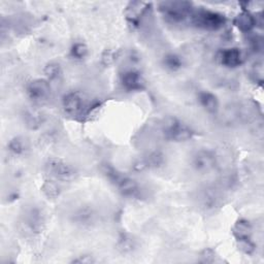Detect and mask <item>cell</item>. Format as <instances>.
<instances>
[{"mask_svg":"<svg viewBox=\"0 0 264 264\" xmlns=\"http://www.w3.org/2000/svg\"><path fill=\"white\" fill-rule=\"evenodd\" d=\"M192 5L187 2H163L159 4V11L170 23L179 24L191 18L193 13Z\"/></svg>","mask_w":264,"mask_h":264,"instance_id":"obj_1","label":"cell"},{"mask_svg":"<svg viewBox=\"0 0 264 264\" xmlns=\"http://www.w3.org/2000/svg\"><path fill=\"white\" fill-rule=\"evenodd\" d=\"M239 243V248L241 251H243L245 254H252L255 250L254 244L250 241L249 237L246 239H240L237 240Z\"/></svg>","mask_w":264,"mask_h":264,"instance_id":"obj_22","label":"cell"},{"mask_svg":"<svg viewBox=\"0 0 264 264\" xmlns=\"http://www.w3.org/2000/svg\"><path fill=\"white\" fill-rule=\"evenodd\" d=\"M62 103L65 113L70 116H77L82 114L86 107L83 96L77 92H71L65 95Z\"/></svg>","mask_w":264,"mask_h":264,"instance_id":"obj_8","label":"cell"},{"mask_svg":"<svg viewBox=\"0 0 264 264\" xmlns=\"http://www.w3.org/2000/svg\"><path fill=\"white\" fill-rule=\"evenodd\" d=\"M149 5L145 3H140V2H134L130 3L126 9L125 15L128 21H130L132 24H138L140 21V18L146 13Z\"/></svg>","mask_w":264,"mask_h":264,"instance_id":"obj_11","label":"cell"},{"mask_svg":"<svg viewBox=\"0 0 264 264\" xmlns=\"http://www.w3.org/2000/svg\"><path fill=\"white\" fill-rule=\"evenodd\" d=\"M117 57H118L117 52L115 50L109 49V50H105L102 53V55H101V62H102L103 65L109 66V65H111V64H113L115 62Z\"/></svg>","mask_w":264,"mask_h":264,"instance_id":"obj_23","label":"cell"},{"mask_svg":"<svg viewBox=\"0 0 264 264\" xmlns=\"http://www.w3.org/2000/svg\"><path fill=\"white\" fill-rule=\"evenodd\" d=\"M120 247L123 249L124 252H126V251H130L132 248H134V244H132L131 240H122Z\"/></svg>","mask_w":264,"mask_h":264,"instance_id":"obj_25","label":"cell"},{"mask_svg":"<svg viewBox=\"0 0 264 264\" xmlns=\"http://www.w3.org/2000/svg\"><path fill=\"white\" fill-rule=\"evenodd\" d=\"M192 164L197 171L207 172L216 167L217 158L213 152L208 150H200L194 154Z\"/></svg>","mask_w":264,"mask_h":264,"instance_id":"obj_7","label":"cell"},{"mask_svg":"<svg viewBox=\"0 0 264 264\" xmlns=\"http://www.w3.org/2000/svg\"><path fill=\"white\" fill-rule=\"evenodd\" d=\"M71 55L75 59H84L88 55V48L83 42H77L71 49Z\"/></svg>","mask_w":264,"mask_h":264,"instance_id":"obj_21","label":"cell"},{"mask_svg":"<svg viewBox=\"0 0 264 264\" xmlns=\"http://www.w3.org/2000/svg\"><path fill=\"white\" fill-rule=\"evenodd\" d=\"M27 224L31 228V230H34V231H39L40 230L41 224H42V218H41L40 213L38 210L32 209L29 213L28 220H27Z\"/></svg>","mask_w":264,"mask_h":264,"instance_id":"obj_16","label":"cell"},{"mask_svg":"<svg viewBox=\"0 0 264 264\" xmlns=\"http://www.w3.org/2000/svg\"><path fill=\"white\" fill-rule=\"evenodd\" d=\"M191 21L192 24L197 28L216 31L221 29L225 25L226 18L223 15L216 12L198 10L192 13Z\"/></svg>","mask_w":264,"mask_h":264,"instance_id":"obj_3","label":"cell"},{"mask_svg":"<svg viewBox=\"0 0 264 264\" xmlns=\"http://www.w3.org/2000/svg\"><path fill=\"white\" fill-rule=\"evenodd\" d=\"M163 134L169 141L187 142L194 137L195 132L181 120L170 118L163 125Z\"/></svg>","mask_w":264,"mask_h":264,"instance_id":"obj_4","label":"cell"},{"mask_svg":"<svg viewBox=\"0 0 264 264\" xmlns=\"http://www.w3.org/2000/svg\"><path fill=\"white\" fill-rule=\"evenodd\" d=\"M163 64L165 65L166 68L174 71V70H179L182 67L183 61H182L181 57H179L178 55L168 54L164 57Z\"/></svg>","mask_w":264,"mask_h":264,"instance_id":"obj_15","label":"cell"},{"mask_svg":"<svg viewBox=\"0 0 264 264\" xmlns=\"http://www.w3.org/2000/svg\"><path fill=\"white\" fill-rule=\"evenodd\" d=\"M250 231H251L250 224L249 222L245 221V220H241V221H239L233 229V233L237 240L249 237Z\"/></svg>","mask_w":264,"mask_h":264,"instance_id":"obj_18","label":"cell"},{"mask_svg":"<svg viewBox=\"0 0 264 264\" xmlns=\"http://www.w3.org/2000/svg\"><path fill=\"white\" fill-rule=\"evenodd\" d=\"M41 190H42L43 194H45L50 199L57 198L61 193L60 187L54 181H46L45 183H43Z\"/></svg>","mask_w":264,"mask_h":264,"instance_id":"obj_14","label":"cell"},{"mask_svg":"<svg viewBox=\"0 0 264 264\" xmlns=\"http://www.w3.org/2000/svg\"><path fill=\"white\" fill-rule=\"evenodd\" d=\"M234 25L243 32H250L256 26V19L249 12H243L235 18Z\"/></svg>","mask_w":264,"mask_h":264,"instance_id":"obj_12","label":"cell"},{"mask_svg":"<svg viewBox=\"0 0 264 264\" xmlns=\"http://www.w3.org/2000/svg\"><path fill=\"white\" fill-rule=\"evenodd\" d=\"M43 72H45L46 76L49 80H56L59 77V75L61 74V66L59 63L57 62H51L48 63L43 69Z\"/></svg>","mask_w":264,"mask_h":264,"instance_id":"obj_19","label":"cell"},{"mask_svg":"<svg viewBox=\"0 0 264 264\" xmlns=\"http://www.w3.org/2000/svg\"><path fill=\"white\" fill-rule=\"evenodd\" d=\"M27 93L34 102H42L49 98L51 94V86L48 80L36 78L31 81L27 87Z\"/></svg>","mask_w":264,"mask_h":264,"instance_id":"obj_6","label":"cell"},{"mask_svg":"<svg viewBox=\"0 0 264 264\" xmlns=\"http://www.w3.org/2000/svg\"><path fill=\"white\" fill-rule=\"evenodd\" d=\"M199 102L202 105V108L210 114H216L219 110L218 98L213 93L201 92L199 94Z\"/></svg>","mask_w":264,"mask_h":264,"instance_id":"obj_13","label":"cell"},{"mask_svg":"<svg viewBox=\"0 0 264 264\" xmlns=\"http://www.w3.org/2000/svg\"><path fill=\"white\" fill-rule=\"evenodd\" d=\"M121 83L127 91H141L145 88V81L141 73L136 70H128L122 73Z\"/></svg>","mask_w":264,"mask_h":264,"instance_id":"obj_9","label":"cell"},{"mask_svg":"<svg viewBox=\"0 0 264 264\" xmlns=\"http://www.w3.org/2000/svg\"><path fill=\"white\" fill-rule=\"evenodd\" d=\"M103 173L109 178L112 183H114L119 191L127 197H136L140 194V187L138 183L128 177L121 174L113 166L107 164L103 166Z\"/></svg>","mask_w":264,"mask_h":264,"instance_id":"obj_2","label":"cell"},{"mask_svg":"<svg viewBox=\"0 0 264 264\" xmlns=\"http://www.w3.org/2000/svg\"><path fill=\"white\" fill-rule=\"evenodd\" d=\"M47 172L58 181L69 182L76 177L75 169L59 158H50L46 163Z\"/></svg>","mask_w":264,"mask_h":264,"instance_id":"obj_5","label":"cell"},{"mask_svg":"<svg viewBox=\"0 0 264 264\" xmlns=\"http://www.w3.org/2000/svg\"><path fill=\"white\" fill-rule=\"evenodd\" d=\"M9 149L15 155H21L25 152L26 146H25V143L22 139L15 138L9 143Z\"/></svg>","mask_w":264,"mask_h":264,"instance_id":"obj_20","label":"cell"},{"mask_svg":"<svg viewBox=\"0 0 264 264\" xmlns=\"http://www.w3.org/2000/svg\"><path fill=\"white\" fill-rule=\"evenodd\" d=\"M25 122L29 128L36 129L42 123V116L35 111H29L25 114Z\"/></svg>","mask_w":264,"mask_h":264,"instance_id":"obj_17","label":"cell"},{"mask_svg":"<svg viewBox=\"0 0 264 264\" xmlns=\"http://www.w3.org/2000/svg\"><path fill=\"white\" fill-rule=\"evenodd\" d=\"M219 59L222 65L228 68H235L240 66L243 62L242 52L236 48L223 50L221 53H220Z\"/></svg>","mask_w":264,"mask_h":264,"instance_id":"obj_10","label":"cell"},{"mask_svg":"<svg viewBox=\"0 0 264 264\" xmlns=\"http://www.w3.org/2000/svg\"><path fill=\"white\" fill-rule=\"evenodd\" d=\"M72 262L73 263H87V264H90V263H94L95 260L91 256H81L80 258L74 259Z\"/></svg>","mask_w":264,"mask_h":264,"instance_id":"obj_24","label":"cell"}]
</instances>
